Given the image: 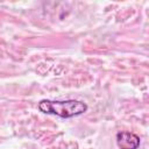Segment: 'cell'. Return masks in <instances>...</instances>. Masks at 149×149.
<instances>
[{"label":"cell","mask_w":149,"mask_h":149,"mask_svg":"<svg viewBox=\"0 0 149 149\" xmlns=\"http://www.w3.org/2000/svg\"><path fill=\"white\" fill-rule=\"evenodd\" d=\"M38 109L45 114H52L63 119H70L81 115L87 111V105L83 101L68 100H49L44 99L38 102Z\"/></svg>","instance_id":"6da1fadb"},{"label":"cell","mask_w":149,"mask_h":149,"mask_svg":"<svg viewBox=\"0 0 149 149\" xmlns=\"http://www.w3.org/2000/svg\"><path fill=\"white\" fill-rule=\"evenodd\" d=\"M116 143L120 149H137L140 137L130 132H120L116 134Z\"/></svg>","instance_id":"7a4b0ae2"}]
</instances>
